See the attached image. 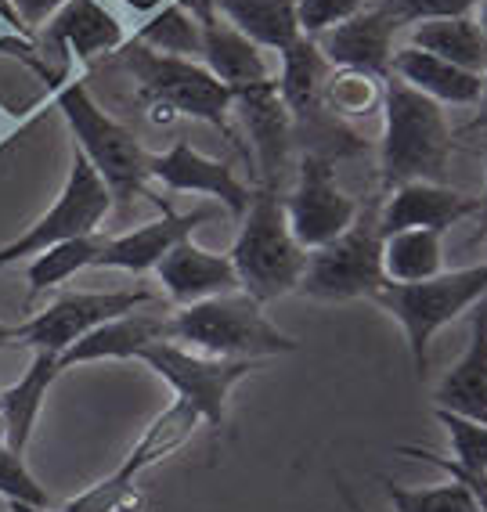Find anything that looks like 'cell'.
<instances>
[{"mask_svg":"<svg viewBox=\"0 0 487 512\" xmlns=\"http://www.w3.org/2000/svg\"><path fill=\"white\" fill-rule=\"evenodd\" d=\"M477 8H480V29H484V33H487V0H480V4H477Z\"/></svg>","mask_w":487,"mask_h":512,"instance_id":"43","label":"cell"},{"mask_svg":"<svg viewBox=\"0 0 487 512\" xmlns=\"http://www.w3.org/2000/svg\"><path fill=\"white\" fill-rule=\"evenodd\" d=\"M231 109H239L242 123H246L257 163L264 170V184L275 188V181L285 170V159H289V141H293V116L278 94V76L239 91L231 98Z\"/></svg>","mask_w":487,"mask_h":512,"instance_id":"18","label":"cell"},{"mask_svg":"<svg viewBox=\"0 0 487 512\" xmlns=\"http://www.w3.org/2000/svg\"><path fill=\"white\" fill-rule=\"evenodd\" d=\"M102 231H91V235H76V238H65V242H55V246H47L44 253H37L29 260L26 267V282H29V296H40L47 289H55V285L69 282L73 275L94 267L98 253L105 246Z\"/></svg>","mask_w":487,"mask_h":512,"instance_id":"28","label":"cell"},{"mask_svg":"<svg viewBox=\"0 0 487 512\" xmlns=\"http://www.w3.org/2000/svg\"><path fill=\"white\" fill-rule=\"evenodd\" d=\"M51 101L65 116L69 130H73V148H80L87 163L94 166V174L102 177L105 188L112 192V202L127 206L134 195H148V152L138 141V134L123 127L120 119H112L109 112L91 98L87 80L83 76H69L51 91Z\"/></svg>","mask_w":487,"mask_h":512,"instance_id":"4","label":"cell"},{"mask_svg":"<svg viewBox=\"0 0 487 512\" xmlns=\"http://www.w3.org/2000/svg\"><path fill=\"white\" fill-rule=\"evenodd\" d=\"M0 512H11V502L4 498V494H0Z\"/></svg>","mask_w":487,"mask_h":512,"instance_id":"45","label":"cell"},{"mask_svg":"<svg viewBox=\"0 0 487 512\" xmlns=\"http://www.w3.org/2000/svg\"><path fill=\"white\" fill-rule=\"evenodd\" d=\"M138 361L174 386L177 401L184 408H192L199 422L210 430H224L231 390L264 365V361H228V357L195 354V350L181 347L174 339H159V343L145 347Z\"/></svg>","mask_w":487,"mask_h":512,"instance_id":"8","label":"cell"},{"mask_svg":"<svg viewBox=\"0 0 487 512\" xmlns=\"http://www.w3.org/2000/svg\"><path fill=\"white\" fill-rule=\"evenodd\" d=\"M477 127H487V73H484V94H480V116Z\"/></svg>","mask_w":487,"mask_h":512,"instance_id":"41","label":"cell"},{"mask_svg":"<svg viewBox=\"0 0 487 512\" xmlns=\"http://www.w3.org/2000/svg\"><path fill=\"white\" fill-rule=\"evenodd\" d=\"M433 401H437L441 412L462 415V419L487 426V311H480V307L473 311V329H469L466 350L448 368Z\"/></svg>","mask_w":487,"mask_h":512,"instance_id":"21","label":"cell"},{"mask_svg":"<svg viewBox=\"0 0 487 512\" xmlns=\"http://www.w3.org/2000/svg\"><path fill=\"white\" fill-rule=\"evenodd\" d=\"M332 65L318 51L314 37H300L293 44L278 51V94H282L285 109L293 116V123H311L322 119L325 112V83H329Z\"/></svg>","mask_w":487,"mask_h":512,"instance_id":"22","label":"cell"},{"mask_svg":"<svg viewBox=\"0 0 487 512\" xmlns=\"http://www.w3.org/2000/svg\"><path fill=\"white\" fill-rule=\"evenodd\" d=\"M62 4H65V0H11V8H15V15H19L22 22H26L29 33L44 29L47 22L58 15V8H62Z\"/></svg>","mask_w":487,"mask_h":512,"instance_id":"37","label":"cell"},{"mask_svg":"<svg viewBox=\"0 0 487 512\" xmlns=\"http://www.w3.org/2000/svg\"><path fill=\"white\" fill-rule=\"evenodd\" d=\"M11 343H22V321H19V325H8V321H0V350L11 347Z\"/></svg>","mask_w":487,"mask_h":512,"instance_id":"40","label":"cell"},{"mask_svg":"<svg viewBox=\"0 0 487 512\" xmlns=\"http://www.w3.org/2000/svg\"><path fill=\"white\" fill-rule=\"evenodd\" d=\"M148 177L159 181L170 192H192V195H210L217 206L239 220L249 206V184L239 181V174L221 159H210L203 152H195L188 141H174V145L148 156Z\"/></svg>","mask_w":487,"mask_h":512,"instance_id":"14","label":"cell"},{"mask_svg":"<svg viewBox=\"0 0 487 512\" xmlns=\"http://www.w3.org/2000/svg\"><path fill=\"white\" fill-rule=\"evenodd\" d=\"M127 40L123 22L102 0H65L55 19L37 29L40 51L65 73H73V65H91L116 55Z\"/></svg>","mask_w":487,"mask_h":512,"instance_id":"13","label":"cell"},{"mask_svg":"<svg viewBox=\"0 0 487 512\" xmlns=\"http://www.w3.org/2000/svg\"><path fill=\"white\" fill-rule=\"evenodd\" d=\"M120 65L134 83V98L145 105L156 123H170L177 116L203 119L210 127L224 130L231 112V91L195 58L159 55L152 47L127 40L116 51Z\"/></svg>","mask_w":487,"mask_h":512,"instance_id":"3","label":"cell"},{"mask_svg":"<svg viewBox=\"0 0 487 512\" xmlns=\"http://www.w3.org/2000/svg\"><path fill=\"white\" fill-rule=\"evenodd\" d=\"M0 494L8 502H26V505H40V509H51V494L47 487H40V480L29 473L26 455L15 451L4 440V430H0Z\"/></svg>","mask_w":487,"mask_h":512,"instance_id":"32","label":"cell"},{"mask_svg":"<svg viewBox=\"0 0 487 512\" xmlns=\"http://www.w3.org/2000/svg\"><path fill=\"white\" fill-rule=\"evenodd\" d=\"M444 271L441 231L405 228L383 235V278L394 285H412L437 278Z\"/></svg>","mask_w":487,"mask_h":512,"instance_id":"27","label":"cell"},{"mask_svg":"<svg viewBox=\"0 0 487 512\" xmlns=\"http://www.w3.org/2000/svg\"><path fill=\"white\" fill-rule=\"evenodd\" d=\"M123 8H130L134 15H141V19H148L152 11H159L166 4V0H120Z\"/></svg>","mask_w":487,"mask_h":512,"instance_id":"39","label":"cell"},{"mask_svg":"<svg viewBox=\"0 0 487 512\" xmlns=\"http://www.w3.org/2000/svg\"><path fill=\"white\" fill-rule=\"evenodd\" d=\"M166 336L206 357L228 361H267L300 350L293 336H285L264 314V303L242 289L210 296V300L177 307L166 321Z\"/></svg>","mask_w":487,"mask_h":512,"instance_id":"1","label":"cell"},{"mask_svg":"<svg viewBox=\"0 0 487 512\" xmlns=\"http://www.w3.org/2000/svg\"><path fill=\"white\" fill-rule=\"evenodd\" d=\"M217 217L213 206H199L192 213H174L170 202H163V217L148 220L141 228L127 231V235L105 238L102 253L94 260V267H116V271H130V275H145L156 271V264L163 260L181 238H192V231L206 220Z\"/></svg>","mask_w":487,"mask_h":512,"instance_id":"16","label":"cell"},{"mask_svg":"<svg viewBox=\"0 0 487 512\" xmlns=\"http://www.w3.org/2000/svg\"><path fill=\"white\" fill-rule=\"evenodd\" d=\"M437 422L448 430L451 455H455L451 462H459L462 469H473V473H487V426L441 412V408H437Z\"/></svg>","mask_w":487,"mask_h":512,"instance_id":"33","label":"cell"},{"mask_svg":"<svg viewBox=\"0 0 487 512\" xmlns=\"http://www.w3.org/2000/svg\"><path fill=\"white\" fill-rule=\"evenodd\" d=\"M480 210V199L462 195L455 188H444L437 181H405L397 184L386 206L379 210V231H405V228H426V231H448L459 220L473 217Z\"/></svg>","mask_w":487,"mask_h":512,"instance_id":"17","label":"cell"},{"mask_svg":"<svg viewBox=\"0 0 487 512\" xmlns=\"http://www.w3.org/2000/svg\"><path fill=\"white\" fill-rule=\"evenodd\" d=\"M480 0H379V8L397 22V26H419L433 19H459L473 15Z\"/></svg>","mask_w":487,"mask_h":512,"instance_id":"34","label":"cell"},{"mask_svg":"<svg viewBox=\"0 0 487 512\" xmlns=\"http://www.w3.org/2000/svg\"><path fill=\"white\" fill-rule=\"evenodd\" d=\"M152 289H105V293H62L44 311L22 321V343L29 350H51L65 354L76 339L112 318H123L130 311L152 307Z\"/></svg>","mask_w":487,"mask_h":512,"instance_id":"11","label":"cell"},{"mask_svg":"<svg viewBox=\"0 0 487 512\" xmlns=\"http://www.w3.org/2000/svg\"><path fill=\"white\" fill-rule=\"evenodd\" d=\"M484 293H487V260L484 264L462 267V271H441L437 278H426V282H412V285L383 282V289L372 300L386 314H394L401 321L415 375L423 379L426 368H430L433 336L444 325H451L455 318H462L466 311H473L484 300Z\"/></svg>","mask_w":487,"mask_h":512,"instance_id":"6","label":"cell"},{"mask_svg":"<svg viewBox=\"0 0 487 512\" xmlns=\"http://www.w3.org/2000/svg\"><path fill=\"white\" fill-rule=\"evenodd\" d=\"M239 289L249 293L253 300L271 303L300 289L307 267V249L296 242L285 220V199L260 184L257 192L249 195L246 213L239 217V235L228 253Z\"/></svg>","mask_w":487,"mask_h":512,"instance_id":"2","label":"cell"},{"mask_svg":"<svg viewBox=\"0 0 487 512\" xmlns=\"http://www.w3.org/2000/svg\"><path fill=\"white\" fill-rule=\"evenodd\" d=\"M166 321L170 314L163 311H130L123 318H112L98 329H91L87 336H80L73 347L58 354L62 361V372L73 365H94V361H138V354L159 339H170L166 336Z\"/></svg>","mask_w":487,"mask_h":512,"instance_id":"20","label":"cell"},{"mask_svg":"<svg viewBox=\"0 0 487 512\" xmlns=\"http://www.w3.org/2000/svg\"><path fill=\"white\" fill-rule=\"evenodd\" d=\"M390 69L405 87L426 94L437 105H477L480 94H484V76L466 73L459 65L444 62L437 55H426V51H419L412 44L397 47L394 58H390Z\"/></svg>","mask_w":487,"mask_h":512,"instance_id":"24","label":"cell"},{"mask_svg":"<svg viewBox=\"0 0 487 512\" xmlns=\"http://www.w3.org/2000/svg\"><path fill=\"white\" fill-rule=\"evenodd\" d=\"M408 44L426 51V55H437L444 62L459 65L466 73H487V33L473 15L419 22V26H412Z\"/></svg>","mask_w":487,"mask_h":512,"instance_id":"26","label":"cell"},{"mask_svg":"<svg viewBox=\"0 0 487 512\" xmlns=\"http://www.w3.org/2000/svg\"><path fill=\"white\" fill-rule=\"evenodd\" d=\"M477 307H480V311H487V293H484V300H480Z\"/></svg>","mask_w":487,"mask_h":512,"instance_id":"46","label":"cell"},{"mask_svg":"<svg viewBox=\"0 0 487 512\" xmlns=\"http://www.w3.org/2000/svg\"><path fill=\"white\" fill-rule=\"evenodd\" d=\"M383 145L379 166L390 188L405 181H437L448 174L451 159V123L444 105L412 91L401 80L383 87Z\"/></svg>","mask_w":487,"mask_h":512,"instance_id":"5","label":"cell"},{"mask_svg":"<svg viewBox=\"0 0 487 512\" xmlns=\"http://www.w3.org/2000/svg\"><path fill=\"white\" fill-rule=\"evenodd\" d=\"M401 455H408V458H426L430 466H437V469H444L448 476H455V480H462V484L473 491V498H477V505L487 512V473H473V469H462L459 462H451L448 455H437V451H426V448H397Z\"/></svg>","mask_w":487,"mask_h":512,"instance_id":"36","label":"cell"},{"mask_svg":"<svg viewBox=\"0 0 487 512\" xmlns=\"http://www.w3.org/2000/svg\"><path fill=\"white\" fill-rule=\"evenodd\" d=\"M383 231L379 213L361 210L358 220L325 246L307 249V267L296 293L322 303L372 300L383 289Z\"/></svg>","mask_w":487,"mask_h":512,"instance_id":"7","label":"cell"},{"mask_svg":"<svg viewBox=\"0 0 487 512\" xmlns=\"http://www.w3.org/2000/svg\"><path fill=\"white\" fill-rule=\"evenodd\" d=\"M130 40L152 47L159 55H177V58L203 55V26H199V19L184 8L181 0H166L163 8L152 11L141 22V29Z\"/></svg>","mask_w":487,"mask_h":512,"instance_id":"29","label":"cell"},{"mask_svg":"<svg viewBox=\"0 0 487 512\" xmlns=\"http://www.w3.org/2000/svg\"><path fill=\"white\" fill-rule=\"evenodd\" d=\"M480 220H484V228H487V192H484V199H480Z\"/></svg>","mask_w":487,"mask_h":512,"instance_id":"44","label":"cell"},{"mask_svg":"<svg viewBox=\"0 0 487 512\" xmlns=\"http://www.w3.org/2000/svg\"><path fill=\"white\" fill-rule=\"evenodd\" d=\"M386 502L394 505V512H484L462 480L448 476V484H430V487H405L394 484L383 476Z\"/></svg>","mask_w":487,"mask_h":512,"instance_id":"30","label":"cell"},{"mask_svg":"<svg viewBox=\"0 0 487 512\" xmlns=\"http://www.w3.org/2000/svg\"><path fill=\"white\" fill-rule=\"evenodd\" d=\"M358 213V199H350L336 184L332 159L307 152L296 170V188L285 199V220H289L296 242L304 249L325 246L332 238H340L358 220Z\"/></svg>","mask_w":487,"mask_h":512,"instance_id":"12","label":"cell"},{"mask_svg":"<svg viewBox=\"0 0 487 512\" xmlns=\"http://www.w3.org/2000/svg\"><path fill=\"white\" fill-rule=\"evenodd\" d=\"M11 512H51V509H40V505H26V502H11Z\"/></svg>","mask_w":487,"mask_h":512,"instance_id":"42","label":"cell"},{"mask_svg":"<svg viewBox=\"0 0 487 512\" xmlns=\"http://www.w3.org/2000/svg\"><path fill=\"white\" fill-rule=\"evenodd\" d=\"M203 422L192 408H184L181 401H174L166 412H159L156 419L148 422L145 433L138 437V444L127 451L120 466L112 469L109 476H102L98 484H91L87 491H80L76 498L62 505V512H123L134 505V494H138V476L145 469H152L159 458L174 455L184 440H192V433L199 430Z\"/></svg>","mask_w":487,"mask_h":512,"instance_id":"10","label":"cell"},{"mask_svg":"<svg viewBox=\"0 0 487 512\" xmlns=\"http://www.w3.org/2000/svg\"><path fill=\"white\" fill-rule=\"evenodd\" d=\"M383 80L350 69H332L325 83V109H336L343 116H365L368 109H383ZM332 112V116H336Z\"/></svg>","mask_w":487,"mask_h":512,"instance_id":"31","label":"cell"},{"mask_svg":"<svg viewBox=\"0 0 487 512\" xmlns=\"http://www.w3.org/2000/svg\"><path fill=\"white\" fill-rule=\"evenodd\" d=\"M361 8L365 0H296V22L304 37H322L325 29L347 22Z\"/></svg>","mask_w":487,"mask_h":512,"instance_id":"35","label":"cell"},{"mask_svg":"<svg viewBox=\"0 0 487 512\" xmlns=\"http://www.w3.org/2000/svg\"><path fill=\"white\" fill-rule=\"evenodd\" d=\"M213 8L231 29H239L264 51H285L304 37L296 22V0H213Z\"/></svg>","mask_w":487,"mask_h":512,"instance_id":"25","label":"cell"},{"mask_svg":"<svg viewBox=\"0 0 487 512\" xmlns=\"http://www.w3.org/2000/svg\"><path fill=\"white\" fill-rule=\"evenodd\" d=\"M62 375V361L51 350H33L26 375L19 383H11L8 390H0V430L11 448L26 455L29 437L37 430V419L44 412V401L51 394V386Z\"/></svg>","mask_w":487,"mask_h":512,"instance_id":"23","label":"cell"},{"mask_svg":"<svg viewBox=\"0 0 487 512\" xmlns=\"http://www.w3.org/2000/svg\"><path fill=\"white\" fill-rule=\"evenodd\" d=\"M0 26L8 29V33H19V37H37V33H29L26 22L15 15V8H11V0H0Z\"/></svg>","mask_w":487,"mask_h":512,"instance_id":"38","label":"cell"},{"mask_svg":"<svg viewBox=\"0 0 487 512\" xmlns=\"http://www.w3.org/2000/svg\"><path fill=\"white\" fill-rule=\"evenodd\" d=\"M156 278H159V285H163V293L170 296L177 307H188V303L210 300V296L239 289V278H235V267H231L228 256L195 246L192 238H181V242L159 260Z\"/></svg>","mask_w":487,"mask_h":512,"instance_id":"19","label":"cell"},{"mask_svg":"<svg viewBox=\"0 0 487 512\" xmlns=\"http://www.w3.org/2000/svg\"><path fill=\"white\" fill-rule=\"evenodd\" d=\"M109 210H112V192L105 188L102 177L94 174V166L87 163V156H83L80 148H73L69 174H65V184L62 192H58L55 206L33 228H26L19 238H11L8 246H0V271L26 260V256L44 253L47 246L65 242V238L91 235L109 217Z\"/></svg>","mask_w":487,"mask_h":512,"instance_id":"9","label":"cell"},{"mask_svg":"<svg viewBox=\"0 0 487 512\" xmlns=\"http://www.w3.org/2000/svg\"><path fill=\"white\" fill-rule=\"evenodd\" d=\"M397 22L383 8H361L340 26L325 29L322 37H314L318 51L332 69H350V73H365L383 80L390 73V58H394V37Z\"/></svg>","mask_w":487,"mask_h":512,"instance_id":"15","label":"cell"}]
</instances>
